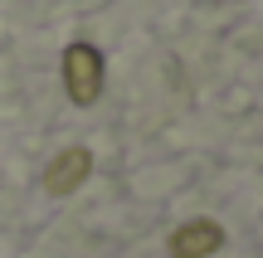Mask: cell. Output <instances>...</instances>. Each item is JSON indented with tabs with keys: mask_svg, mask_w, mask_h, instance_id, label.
<instances>
[{
	"mask_svg": "<svg viewBox=\"0 0 263 258\" xmlns=\"http://www.w3.org/2000/svg\"><path fill=\"white\" fill-rule=\"evenodd\" d=\"M64 88L78 107H93L103 93V54L93 44H68L64 49Z\"/></svg>",
	"mask_w": 263,
	"mask_h": 258,
	"instance_id": "cell-1",
	"label": "cell"
},
{
	"mask_svg": "<svg viewBox=\"0 0 263 258\" xmlns=\"http://www.w3.org/2000/svg\"><path fill=\"white\" fill-rule=\"evenodd\" d=\"M88 171H93V156H88V146H68V151H59L54 161H49V171H44V190H49V195H73L78 185L88 181Z\"/></svg>",
	"mask_w": 263,
	"mask_h": 258,
	"instance_id": "cell-2",
	"label": "cell"
},
{
	"mask_svg": "<svg viewBox=\"0 0 263 258\" xmlns=\"http://www.w3.org/2000/svg\"><path fill=\"white\" fill-rule=\"evenodd\" d=\"M219 244H224V229L215 220H190L171 234V253L176 258H210V253H219Z\"/></svg>",
	"mask_w": 263,
	"mask_h": 258,
	"instance_id": "cell-3",
	"label": "cell"
}]
</instances>
